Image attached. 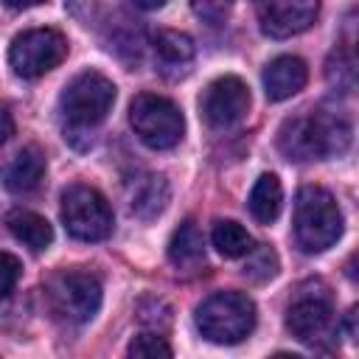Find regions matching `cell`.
<instances>
[{"label": "cell", "mask_w": 359, "mask_h": 359, "mask_svg": "<svg viewBox=\"0 0 359 359\" xmlns=\"http://www.w3.org/2000/svg\"><path fill=\"white\" fill-rule=\"evenodd\" d=\"M67 56V39L56 28H31L14 36L8 65L20 79H39Z\"/></svg>", "instance_id": "9c48e42d"}, {"label": "cell", "mask_w": 359, "mask_h": 359, "mask_svg": "<svg viewBox=\"0 0 359 359\" xmlns=\"http://www.w3.org/2000/svg\"><path fill=\"white\" fill-rule=\"evenodd\" d=\"M342 236V210L320 185H303L294 199V238L303 252H323Z\"/></svg>", "instance_id": "7a4b0ae2"}, {"label": "cell", "mask_w": 359, "mask_h": 359, "mask_svg": "<svg viewBox=\"0 0 359 359\" xmlns=\"http://www.w3.org/2000/svg\"><path fill=\"white\" fill-rule=\"evenodd\" d=\"M351 143V126L345 118L311 109L294 118H286L278 132V149L286 160L309 163V160H325L337 157Z\"/></svg>", "instance_id": "6da1fadb"}, {"label": "cell", "mask_w": 359, "mask_h": 359, "mask_svg": "<svg viewBox=\"0 0 359 359\" xmlns=\"http://www.w3.org/2000/svg\"><path fill=\"white\" fill-rule=\"evenodd\" d=\"M168 205V182L163 174H143L129 185V213L149 222Z\"/></svg>", "instance_id": "4fadbf2b"}, {"label": "cell", "mask_w": 359, "mask_h": 359, "mask_svg": "<svg viewBox=\"0 0 359 359\" xmlns=\"http://www.w3.org/2000/svg\"><path fill=\"white\" fill-rule=\"evenodd\" d=\"M280 205H283V188H280V180L275 174H261L250 191V199H247V208L252 213L255 222L261 224H269L278 219L280 213Z\"/></svg>", "instance_id": "ac0fdd59"}, {"label": "cell", "mask_w": 359, "mask_h": 359, "mask_svg": "<svg viewBox=\"0 0 359 359\" xmlns=\"http://www.w3.org/2000/svg\"><path fill=\"white\" fill-rule=\"evenodd\" d=\"M20 275H22L20 258L11 255V252H0V297H6V294L17 286Z\"/></svg>", "instance_id": "cb8c5ba5"}, {"label": "cell", "mask_w": 359, "mask_h": 359, "mask_svg": "<svg viewBox=\"0 0 359 359\" xmlns=\"http://www.w3.org/2000/svg\"><path fill=\"white\" fill-rule=\"evenodd\" d=\"M115 104V84L98 73V70H84L79 73L59 98V109L65 121L76 129H90L107 118V112Z\"/></svg>", "instance_id": "8992f818"}, {"label": "cell", "mask_w": 359, "mask_h": 359, "mask_svg": "<svg viewBox=\"0 0 359 359\" xmlns=\"http://www.w3.org/2000/svg\"><path fill=\"white\" fill-rule=\"evenodd\" d=\"M135 8H143V11H154L160 6H165V0H129Z\"/></svg>", "instance_id": "83f0119b"}, {"label": "cell", "mask_w": 359, "mask_h": 359, "mask_svg": "<svg viewBox=\"0 0 359 359\" xmlns=\"http://www.w3.org/2000/svg\"><path fill=\"white\" fill-rule=\"evenodd\" d=\"M62 224L79 241H101L112 233V208L90 185H70L62 194Z\"/></svg>", "instance_id": "52a82bcc"}, {"label": "cell", "mask_w": 359, "mask_h": 359, "mask_svg": "<svg viewBox=\"0 0 359 359\" xmlns=\"http://www.w3.org/2000/svg\"><path fill=\"white\" fill-rule=\"evenodd\" d=\"M320 14V0H264L261 31L272 39H286L311 28Z\"/></svg>", "instance_id": "8fae6325"}, {"label": "cell", "mask_w": 359, "mask_h": 359, "mask_svg": "<svg viewBox=\"0 0 359 359\" xmlns=\"http://www.w3.org/2000/svg\"><path fill=\"white\" fill-rule=\"evenodd\" d=\"M236 0H191L196 17H202L205 22H224V17L230 14Z\"/></svg>", "instance_id": "d4e9b609"}, {"label": "cell", "mask_w": 359, "mask_h": 359, "mask_svg": "<svg viewBox=\"0 0 359 359\" xmlns=\"http://www.w3.org/2000/svg\"><path fill=\"white\" fill-rule=\"evenodd\" d=\"M210 238H213V247H216L224 258H244V255L255 247L252 236H250L238 222H233V219H219V222L213 224Z\"/></svg>", "instance_id": "d6986e66"}, {"label": "cell", "mask_w": 359, "mask_h": 359, "mask_svg": "<svg viewBox=\"0 0 359 359\" xmlns=\"http://www.w3.org/2000/svg\"><path fill=\"white\" fill-rule=\"evenodd\" d=\"M154 56L163 73H185L194 62V39L182 31H157L154 36Z\"/></svg>", "instance_id": "9a60e30c"}, {"label": "cell", "mask_w": 359, "mask_h": 359, "mask_svg": "<svg viewBox=\"0 0 359 359\" xmlns=\"http://www.w3.org/2000/svg\"><path fill=\"white\" fill-rule=\"evenodd\" d=\"M11 132H14V121H11V112L0 107V146H3V143L11 137Z\"/></svg>", "instance_id": "484cf974"}, {"label": "cell", "mask_w": 359, "mask_h": 359, "mask_svg": "<svg viewBox=\"0 0 359 359\" xmlns=\"http://www.w3.org/2000/svg\"><path fill=\"white\" fill-rule=\"evenodd\" d=\"M8 8H17V11H22V8H34V6H42V3H48V0H3Z\"/></svg>", "instance_id": "4316f807"}, {"label": "cell", "mask_w": 359, "mask_h": 359, "mask_svg": "<svg viewBox=\"0 0 359 359\" xmlns=\"http://www.w3.org/2000/svg\"><path fill=\"white\" fill-rule=\"evenodd\" d=\"M325 79L339 93H351L353 90L356 62H353V53L348 48H334V53L328 56V65H325Z\"/></svg>", "instance_id": "ffe728a7"}, {"label": "cell", "mask_w": 359, "mask_h": 359, "mask_svg": "<svg viewBox=\"0 0 359 359\" xmlns=\"http://www.w3.org/2000/svg\"><path fill=\"white\" fill-rule=\"evenodd\" d=\"M168 261L177 269H196L199 264H205V238L196 227V222H182L168 241Z\"/></svg>", "instance_id": "2e32d148"}, {"label": "cell", "mask_w": 359, "mask_h": 359, "mask_svg": "<svg viewBox=\"0 0 359 359\" xmlns=\"http://www.w3.org/2000/svg\"><path fill=\"white\" fill-rule=\"evenodd\" d=\"M129 123L149 149H171L182 140L185 118L182 109L157 93H140L129 104Z\"/></svg>", "instance_id": "5b68a950"}, {"label": "cell", "mask_w": 359, "mask_h": 359, "mask_svg": "<svg viewBox=\"0 0 359 359\" xmlns=\"http://www.w3.org/2000/svg\"><path fill=\"white\" fill-rule=\"evenodd\" d=\"M199 107L210 126H233L250 109V87L238 76H219L205 87Z\"/></svg>", "instance_id": "30bf717a"}, {"label": "cell", "mask_w": 359, "mask_h": 359, "mask_svg": "<svg viewBox=\"0 0 359 359\" xmlns=\"http://www.w3.org/2000/svg\"><path fill=\"white\" fill-rule=\"evenodd\" d=\"M45 303L50 314L70 325L90 323L101 309V283L81 269H62L45 283Z\"/></svg>", "instance_id": "277c9868"}, {"label": "cell", "mask_w": 359, "mask_h": 359, "mask_svg": "<svg viewBox=\"0 0 359 359\" xmlns=\"http://www.w3.org/2000/svg\"><path fill=\"white\" fill-rule=\"evenodd\" d=\"M196 328L216 345H236L255 328V303L244 292H216L196 309Z\"/></svg>", "instance_id": "3957f363"}, {"label": "cell", "mask_w": 359, "mask_h": 359, "mask_svg": "<svg viewBox=\"0 0 359 359\" xmlns=\"http://www.w3.org/2000/svg\"><path fill=\"white\" fill-rule=\"evenodd\" d=\"M137 320L143 325H149L151 331L163 334L168 325H171V309L160 300V297H146L137 303Z\"/></svg>", "instance_id": "7402d4cb"}, {"label": "cell", "mask_w": 359, "mask_h": 359, "mask_svg": "<svg viewBox=\"0 0 359 359\" xmlns=\"http://www.w3.org/2000/svg\"><path fill=\"white\" fill-rule=\"evenodd\" d=\"M45 177V154L36 146H28L14 154V160L3 168V185L11 194H28L34 191Z\"/></svg>", "instance_id": "5bb4252c"}, {"label": "cell", "mask_w": 359, "mask_h": 359, "mask_svg": "<svg viewBox=\"0 0 359 359\" xmlns=\"http://www.w3.org/2000/svg\"><path fill=\"white\" fill-rule=\"evenodd\" d=\"M129 356H137V359L171 356V345H168L157 331H146V334H137V337L129 342Z\"/></svg>", "instance_id": "603a6c76"}, {"label": "cell", "mask_w": 359, "mask_h": 359, "mask_svg": "<svg viewBox=\"0 0 359 359\" xmlns=\"http://www.w3.org/2000/svg\"><path fill=\"white\" fill-rule=\"evenodd\" d=\"M6 224H8L11 236H14L17 241H22L25 247H31L34 252L48 250V244L53 241V227L48 224L45 216H39V213H34V210L17 208V210H11V213L6 216Z\"/></svg>", "instance_id": "e0dca14e"}, {"label": "cell", "mask_w": 359, "mask_h": 359, "mask_svg": "<svg viewBox=\"0 0 359 359\" xmlns=\"http://www.w3.org/2000/svg\"><path fill=\"white\" fill-rule=\"evenodd\" d=\"M286 328L303 345H320L334 331V306L328 286L314 280L297 289V297L286 309Z\"/></svg>", "instance_id": "ba28073f"}, {"label": "cell", "mask_w": 359, "mask_h": 359, "mask_svg": "<svg viewBox=\"0 0 359 359\" xmlns=\"http://www.w3.org/2000/svg\"><path fill=\"white\" fill-rule=\"evenodd\" d=\"M278 272V255L269 250V247H261V250H250L247 252V264H244V278L250 280H266Z\"/></svg>", "instance_id": "44dd1931"}, {"label": "cell", "mask_w": 359, "mask_h": 359, "mask_svg": "<svg viewBox=\"0 0 359 359\" xmlns=\"http://www.w3.org/2000/svg\"><path fill=\"white\" fill-rule=\"evenodd\" d=\"M309 81V67L297 56H278L264 67V93L269 101H286Z\"/></svg>", "instance_id": "7c38bea8"}]
</instances>
